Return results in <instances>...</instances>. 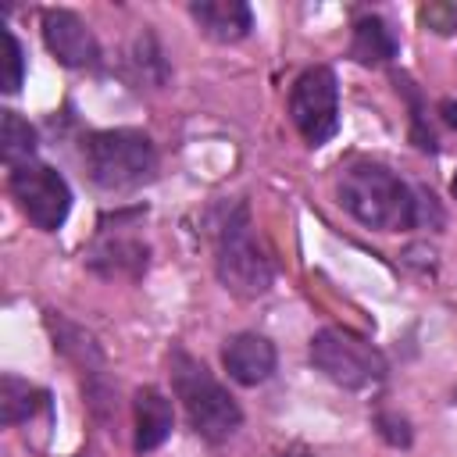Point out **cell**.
<instances>
[{
	"label": "cell",
	"mask_w": 457,
	"mask_h": 457,
	"mask_svg": "<svg viewBox=\"0 0 457 457\" xmlns=\"http://www.w3.org/2000/svg\"><path fill=\"white\" fill-rule=\"evenodd\" d=\"M7 189L18 204V211L43 232H57L71 211V189H68L64 175L54 171L50 164L29 161L21 168H11Z\"/></svg>",
	"instance_id": "obj_7"
},
{
	"label": "cell",
	"mask_w": 457,
	"mask_h": 457,
	"mask_svg": "<svg viewBox=\"0 0 457 457\" xmlns=\"http://www.w3.org/2000/svg\"><path fill=\"white\" fill-rule=\"evenodd\" d=\"M396 89H400V93L407 96V104H411V139H414V146L425 150V154H436V136H432V129H428V121H425L421 93L414 89V82H411L407 75H396Z\"/></svg>",
	"instance_id": "obj_17"
},
{
	"label": "cell",
	"mask_w": 457,
	"mask_h": 457,
	"mask_svg": "<svg viewBox=\"0 0 457 457\" xmlns=\"http://www.w3.org/2000/svg\"><path fill=\"white\" fill-rule=\"evenodd\" d=\"M375 428L378 436L389 443V446H411L414 432H411V421L403 414H393V411H378L375 414Z\"/></svg>",
	"instance_id": "obj_20"
},
{
	"label": "cell",
	"mask_w": 457,
	"mask_h": 457,
	"mask_svg": "<svg viewBox=\"0 0 457 457\" xmlns=\"http://www.w3.org/2000/svg\"><path fill=\"white\" fill-rule=\"evenodd\" d=\"M221 364L232 382L239 386H261L275 371V346L261 332H236L221 346Z\"/></svg>",
	"instance_id": "obj_9"
},
{
	"label": "cell",
	"mask_w": 457,
	"mask_h": 457,
	"mask_svg": "<svg viewBox=\"0 0 457 457\" xmlns=\"http://www.w3.org/2000/svg\"><path fill=\"white\" fill-rule=\"evenodd\" d=\"M46 328H50V336H54V346L68 357V361H75L82 371H89V375H100V368H104V357H100V346H96V339L86 332V328H79V325H71L64 314H57V311H46Z\"/></svg>",
	"instance_id": "obj_14"
},
{
	"label": "cell",
	"mask_w": 457,
	"mask_h": 457,
	"mask_svg": "<svg viewBox=\"0 0 457 457\" xmlns=\"http://www.w3.org/2000/svg\"><path fill=\"white\" fill-rule=\"evenodd\" d=\"M418 21H421V29H428L436 36H453L457 32V4H450V0L421 4L418 7Z\"/></svg>",
	"instance_id": "obj_19"
},
{
	"label": "cell",
	"mask_w": 457,
	"mask_h": 457,
	"mask_svg": "<svg viewBox=\"0 0 457 457\" xmlns=\"http://www.w3.org/2000/svg\"><path fill=\"white\" fill-rule=\"evenodd\" d=\"M311 364L339 389H375L389 371L378 346H371L353 328H339V325L314 332Z\"/></svg>",
	"instance_id": "obj_5"
},
{
	"label": "cell",
	"mask_w": 457,
	"mask_h": 457,
	"mask_svg": "<svg viewBox=\"0 0 457 457\" xmlns=\"http://www.w3.org/2000/svg\"><path fill=\"white\" fill-rule=\"evenodd\" d=\"M453 400H457V393H453Z\"/></svg>",
	"instance_id": "obj_23"
},
{
	"label": "cell",
	"mask_w": 457,
	"mask_h": 457,
	"mask_svg": "<svg viewBox=\"0 0 457 457\" xmlns=\"http://www.w3.org/2000/svg\"><path fill=\"white\" fill-rule=\"evenodd\" d=\"M450 193H453V196H457V175H453V182H450Z\"/></svg>",
	"instance_id": "obj_22"
},
{
	"label": "cell",
	"mask_w": 457,
	"mask_h": 457,
	"mask_svg": "<svg viewBox=\"0 0 457 457\" xmlns=\"http://www.w3.org/2000/svg\"><path fill=\"white\" fill-rule=\"evenodd\" d=\"M0 154L11 168H21L36 154V129L18 111H0Z\"/></svg>",
	"instance_id": "obj_16"
},
{
	"label": "cell",
	"mask_w": 457,
	"mask_h": 457,
	"mask_svg": "<svg viewBox=\"0 0 457 457\" xmlns=\"http://www.w3.org/2000/svg\"><path fill=\"white\" fill-rule=\"evenodd\" d=\"M196 29L214 43H239L253 29V14L243 0H200L189 4Z\"/></svg>",
	"instance_id": "obj_10"
},
{
	"label": "cell",
	"mask_w": 457,
	"mask_h": 457,
	"mask_svg": "<svg viewBox=\"0 0 457 457\" xmlns=\"http://www.w3.org/2000/svg\"><path fill=\"white\" fill-rule=\"evenodd\" d=\"M339 204L361 225L378 232H403L425 221V196L421 189L407 186L396 171L378 161H353L339 175Z\"/></svg>",
	"instance_id": "obj_1"
},
{
	"label": "cell",
	"mask_w": 457,
	"mask_h": 457,
	"mask_svg": "<svg viewBox=\"0 0 457 457\" xmlns=\"http://www.w3.org/2000/svg\"><path fill=\"white\" fill-rule=\"evenodd\" d=\"M39 407H46V393L29 386L25 378L18 375H4L0 378V414H4V425L14 428L21 421H29Z\"/></svg>",
	"instance_id": "obj_15"
},
{
	"label": "cell",
	"mask_w": 457,
	"mask_h": 457,
	"mask_svg": "<svg viewBox=\"0 0 457 457\" xmlns=\"http://www.w3.org/2000/svg\"><path fill=\"white\" fill-rule=\"evenodd\" d=\"M146 246L132 236H100L89 250V268L104 278H139L146 271Z\"/></svg>",
	"instance_id": "obj_12"
},
{
	"label": "cell",
	"mask_w": 457,
	"mask_h": 457,
	"mask_svg": "<svg viewBox=\"0 0 457 457\" xmlns=\"http://www.w3.org/2000/svg\"><path fill=\"white\" fill-rule=\"evenodd\" d=\"M43 43L64 68H93L100 61V43L93 29L64 7L43 11Z\"/></svg>",
	"instance_id": "obj_8"
},
{
	"label": "cell",
	"mask_w": 457,
	"mask_h": 457,
	"mask_svg": "<svg viewBox=\"0 0 457 457\" xmlns=\"http://www.w3.org/2000/svg\"><path fill=\"white\" fill-rule=\"evenodd\" d=\"M214 271L221 286L239 300H257L275 282V268L257 246L246 204H232L214 228Z\"/></svg>",
	"instance_id": "obj_3"
},
{
	"label": "cell",
	"mask_w": 457,
	"mask_h": 457,
	"mask_svg": "<svg viewBox=\"0 0 457 457\" xmlns=\"http://www.w3.org/2000/svg\"><path fill=\"white\" fill-rule=\"evenodd\" d=\"M350 57L364 68H382L396 57V36L378 14H364L353 21V39H350Z\"/></svg>",
	"instance_id": "obj_13"
},
{
	"label": "cell",
	"mask_w": 457,
	"mask_h": 457,
	"mask_svg": "<svg viewBox=\"0 0 457 457\" xmlns=\"http://www.w3.org/2000/svg\"><path fill=\"white\" fill-rule=\"evenodd\" d=\"M439 114H443V121H446L450 129H457V100H443V104H439Z\"/></svg>",
	"instance_id": "obj_21"
},
{
	"label": "cell",
	"mask_w": 457,
	"mask_h": 457,
	"mask_svg": "<svg viewBox=\"0 0 457 457\" xmlns=\"http://www.w3.org/2000/svg\"><path fill=\"white\" fill-rule=\"evenodd\" d=\"M289 118L307 146H325L339 132V82L325 64L303 68L289 89Z\"/></svg>",
	"instance_id": "obj_6"
},
{
	"label": "cell",
	"mask_w": 457,
	"mask_h": 457,
	"mask_svg": "<svg viewBox=\"0 0 457 457\" xmlns=\"http://www.w3.org/2000/svg\"><path fill=\"white\" fill-rule=\"evenodd\" d=\"M89 179L107 193H125L157 175L154 139L139 129H104L82 143Z\"/></svg>",
	"instance_id": "obj_4"
},
{
	"label": "cell",
	"mask_w": 457,
	"mask_h": 457,
	"mask_svg": "<svg viewBox=\"0 0 457 457\" xmlns=\"http://www.w3.org/2000/svg\"><path fill=\"white\" fill-rule=\"evenodd\" d=\"M0 43H4V54H0V89H4V93H18V86H21V79H25L21 43L14 39L11 29H0Z\"/></svg>",
	"instance_id": "obj_18"
},
{
	"label": "cell",
	"mask_w": 457,
	"mask_h": 457,
	"mask_svg": "<svg viewBox=\"0 0 457 457\" xmlns=\"http://www.w3.org/2000/svg\"><path fill=\"white\" fill-rule=\"evenodd\" d=\"M168 371H171V386L175 396L182 400V411L193 425V432L207 443H221L228 439L239 425H243V411L232 400V393L207 371L204 361H196L193 353H186L182 346H175L168 353Z\"/></svg>",
	"instance_id": "obj_2"
},
{
	"label": "cell",
	"mask_w": 457,
	"mask_h": 457,
	"mask_svg": "<svg viewBox=\"0 0 457 457\" xmlns=\"http://www.w3.org/2000/svg\"><path fill=\"white\" fill-rule=\"evenodd\" d=\"M132 418H136V439H132L136 453H150V450H157V446L171 436V425H175L171 400H168L157 386H143V389H136Z\"/></svg>",
	"instance_id": "obj_11"
}]
</instances>
